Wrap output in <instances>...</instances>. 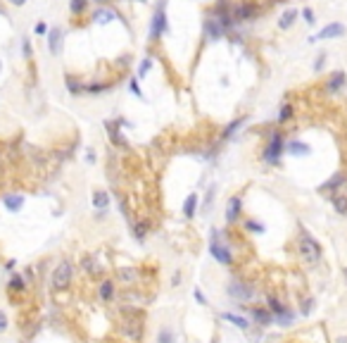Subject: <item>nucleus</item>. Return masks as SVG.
Wrapping results in <instances>:
<instances>
[{
  "instance_id": "f257e3e1",
  "label": "nucleus",
  "mask_w": 347,
  "mask_h": 343,
  "mask_svg": "<svg viewBox=\"0 0 347 343\" xmlns=\"http://www.w3.org/2000/svg\"><path fill=\"white\" fill-rule=\"evenodd\" d=\"M295 248H297V255L302 258V262H307V265H316V262H321V258H323L321 243L305 229V227H300V236H297V246Z\"/></svg>"
},
{
  "instance_id": "f03ea898",
  "label": "nucleus",
  "mask_w": 347,
  "mask_h": 343,
  "mask_svg": "<svg viewBox=\"0 0 347 343\" xmlns=\"http://www.w3.org/2000/svg\"><path fill=\"white\" fill-rule=\"evenodd\" d=\"M71 281H74V262L69 258H62L50 272V288L55 293H60V291H67Z\"/></svg>"
},
{
  "instance_id": "7ed1b4c3",
  "label": "nucleus",
  "mask_w": 347,
  "mask_h": 343,
  "mask_svg": "<svg viewBox=\"0 0 347 343\" xmlns=\"http://www.w3.org/2000/svg\"><path fill=\"white\" fill-rule=\"evenodd\" d=\"M209 255H212L219 265H224V267H233V262H236L233 253H231V248L224 243V236L216 231V229H212V238H209Z\"/></svg>"
},
{
  "instance_id": "20e7f679",
  "label": "nucleus",
  "mask_w": 347,
  "mask_h": 343,
  "mask_svg": "<svg viewBox=\"0 0 347 343\" xmlns=\"http://www.w3.org/2000/svg\"><path fill=\"white\" fill-rule=\"evenodd\" d=\"M283 152H285V138L280 131H271L269 134V143L264 152H262V157H264V162L269 165H278L280 157H283Z\"/></svg>"
},
{
  "instance_id": "39448f33",
  "label": "nucleus",
  "mask_w": 347,
  "mask_h": 343,
  "mask_svg": "<svg viewBox=\"0 0 347 343\" xmlns=\"http://www.w3.org/2000/svg\"><path fill=\"white\" fill-rule=\"evenodd\" d=\"M254 293H257V291H254L252 284L243 281V279H238V276L228 279V284H226V296L236 298L238 303H247V301H252Z\"/></svg>"
},
{
  "instance_id": "423d86ee",
  "label": "nucleus",
  "mask_w": 347,
  "mask_h": 343,
  "mask_svg": "<svg viewBox=\"0 0 347 343\" xmlns=\"http://www.w3.org/2000/svg\"><path fill=\"white\" fill-rule=\"evenodd\" d=\"M167 0H157V7H155V14H152V22H150V38L157 41L162 34L169 31V22H167Z\"/></svg>"
},
{
  "instance_id": "0eeeda50",
  "label": "nucleus",
  "mask_w": 347,
  "mask_h": 343,
  "mask_svg": "<svg viewBox=\"0 0 347 343\" xmlns=\"http://www.w3.org/2000/svg\"><path fill=\"white\" fill-rule=\"evenodd\" d=\"M247 312H250L252 324H257V327H271V324H276V317L269 312L267 305H254V307H250Z\"/></svg>"
},
{
  "instance_id": "6e6552de",
  "label": "nucleus",
  "mask_w": 347,
  "mask_h": 343,
  "mask_svg": "<svg viewBox=\"0 0 347 343\" xmlns=\"http://www.w3.org/2000/svg\"><path fill=\"white\" fill-rule=\"evenodd\" d=\"M224 217H226V224L228 227H233L236 222L243 217V198L236 193V195H231L226 203V212H224Z\"/></svg>"
},
{
  "instance_id": "1a4fd4ad",
  "label": "nucleus",
  "mask_w": 347,
  "mask_h": 343,
  "mask_svg": "<svg viewBox=\"0 0 347 343\" xmlns=\"http://www.w3.org/2000/svg\"><path fill=\"white\" fill-rule=\"evenodd\" d=\"M347 184V174L345 172H335L328 181H323L319 186V193H328V195H338V191H343Z\"/></svg>"
},
{
  "instance_id": "9d476101",
  "label": "nucleus",
  "mask_w": 347,
  "mask_h": 343,
  "mask_svg": "<svg viewBox=\"0 0 347 343\" xmlns=\"http://www.w3.org/2000/svg\"><path fill=\"white\" fill-rule=\"evenodd\" d=\"M340 36H345V24H340V22H331V24H326V27L321 29L316 36H312L309 41H331V38H340Z\"/></svg>"
},
{
  "instance_id": "9b49d317",
  "label": "nucleus",
  "mask_w": 347,
  "mask_h": 343,
  "mask_svg": "<svg viewBox=\"0 0 347 343\" xmlns=\"http://www.w3.org/2000/svg\"><path fill=\"white\" fill-rule=\"evenodd\" d=\"M98 298L103 303H112L117 298V281H112V279H103L100 284H98Z\"/></svg>"
},
{
  "instance_id": "f8f14e48",
  "label": "nucleus",
  "mask_w": 347,
  "mask_h": 343,
  "mask_svg": "<svg viewBox=\"0 0 347 343\" xmlns=\"http://www.w3.org/2000/svg\"><path fill=\"white\" fill-rule=\"evenodd\" d=\"M181 210H183V217H186V220H193V217L198 215V210H200V195H198V191L188 193Z\"/></svg>"
},
{
  "instance_id": "ddd939ff",
  "label": "nucleus",
  "mask_w": 347,
  "mask_h": 343,
  "mask_svg": "<svg viewBox=\"0 0 347 343\" xmlns=\"http://www.w3.org/2000/svg\"><path fill=\"white\" fill-rule=\"evenodd\" d=\"M79 267L86 272V274H91V276H98L100 272H103V267H100V262H98V255H91V253H86V255L81 258Z\"/></svg>"
},
{
  "instance_id": "4468645a",
  "label": "nucleus",
  "mask_w": 347,
  "mask_h": 343,
  "mask_svg": "<svg viewBox=\"0 0 347 343\" xmlns=\"http://www.w3.org/2000/svg\"><path fill=\"white\" fill-rule=\"evenodd\" d=\"M155 343H178V334L172 324H160V329L155 331Z\"/></svg>"
},
{
  "instance_id": "2eb2a0df",
  "label": "nucleus",
  "mask_w": 347,
  "mask_h": 343,
  "mask_svg": "<svg viewBox=\"0 0 347 343\" xmlns=\"http://www.w3.org/2000/svg\"><path fill=\"white\" fill-rule=\"evenodd\" d=\"M105 129H107V134H109V141H112L117 148H124V151L129 148V141L124 138V134L119 131V126H117V124H114V122H105Z\"/></svg>"
},
{
  "instance_id": "dca6fc26",
  "label": "nucleus",
  "mask_w": 347,
  "mask_h": 343,
  "mask_svg": "<svg viewBox=\"0 0 347 343\" xmlns=\"http://www.w3.org/2000/svg\"><path fill=\"white\" fill-rule=\"evenodd\" d=\"M2 205L7 212H19L24 207V195L22 193H5L2 195Z\"/></svg>"
},
{
  "instance_id": "f3484780",
  "label": "nucleus",
  "mask_w": 347,
  "mask_h": 343,
  "mask_svg": "<svg viewBox=\"0 0 347 343\" xmlns=\"http://www.w3.org/2000/svg\"><path fill=\"white\" fill-rule=\"evenodd\" d=\"M117 281L119 284H124V286H134L136 281H138V269L136 267H119L117 269Z\"/></svg>"
},
{
  "instance_id": "a211bd4d",
  "label": "nucleus",
  "mask_w": 347,
  "mask_h": 343,
  "mask_svg": "<svg viewBox=\"0 0 347 343\" xmlns=\"http://www.w3.org/2000/svg\"><path fill=\"white\" fill-rule=\"evenodd\" d=\"M91 203H93L95 212H107L109 210V193L103 191V189H95L93 195H91Z\"/></svg>"
},
{
  "instance_id": "6ab92c4d",
  "label": "nucleus",
  "mask_w": 347,
  "mask_h": 343,
  "mask_svg": "<svg viewBox=\"0 0 347 343\" xmlns=\"http://www.w3.org/2000/svg\"><path fill=\"white\" fill-rule=\"evenodd\" d=\"M27 288H29V281L22 274H12V276H10V281H7V293H10V296L27 293Z\"/></svg>"
},
{
  "instance_id": "aec40b11",
  "label": "nucleus",
  "mask_w": 347,
  "mask_h": 343,
  "mask_svg": "<svg viewBox=\"0 0 347 343\" xmlns=\"http://www.w3.org/2000/svg\"><path fill=\"white\" fill-rule=\"evenodd\" d=\"M345 83H347L345 72H333V74L326 79V91H328V93H338L340 88H345Z\"/></svg>"
},
{
  "instance_id": "412c9836",
  "label": "nucleus",
  "mask_w": 347,
  "mask_h": 343,
  "mask_svg": "<svg viewBox=\"0 0 347 343\" xmlns=\"http://www.w3.org/2000/svg\"><path fill=\"white\" fill-rule=\"evenodd\" d=\"M285 152H290L295 157H305L312 152L307 143H302V141H297V138H290V141H285Z\"/></svg>"
},
{
  "instance_id": "4be33fe9",
  "label": "nucleus",
  "mask_w": 347,
  "mask_h": 343,
  "mask_svg": "<svg viewBox=\"0 0 347 343\" xmlns=\"http://www.w3.org/2000/svg\"><path fill=\"white\" fill-rule=\"evenodd\" d=\"M48 50H50L53 57L60 55V50H62V31L60 29H50L48 31Z\"/></svg>"
},
{
  "instance_id": "5701e85b",
  "label": "nucleus",
  "mask_w": 347,
  "mask_h": 343,
  "mask_svg": "<svg viewBox=\"0 0 347 343\" xmlns=\"http://www.w3.org/2000/svg\"><path fill=\"white\" fill-rule=\"evenodd\" d=\"M221 319L224 322H228V324H233V327H238V329L247 331L252 324H250V319L245 315H236V312H221Z\"/></svg>"
},
{
  "instance_id": "b1692460",
  "label": "nucleus",
  "mask_w": 347,
  "mask_h": 343,
  "mask_svg": "<svg viewBox=\"0 0 347 343\" xmlns=\"http://www.w3.org/2000/svg\"><path fill=\"white\" fill-rule=\"evenodd\" d=\"M205 31H207V36H209L212 41H216V38H221V36L226 34V29H224V24H221L219 19H214V17H209V19L205 22Z\"/></svg>"
},
{
  "instance_id": "393cba45",
  "label": "nucleus",
  "mask_w": 347,
  "mask_h": 343,
  "mask_svg": "<svg viewBox=\"0 0 347 343\" xmlns=\"http://www.w3.org/2000/svg\"><path fill=\"white\" fill-rule=\"evenodd\" d=\"M267 307H269V312H271V315H274V317L283 315V312L288 310V305H285V303L280 301V298H278V296H276V293H269V296H267Z\"/></svg>"
},
{
  "instance_id": "a878e982",
  "label": "nucleus",
  "mask_w": 347,
  "mask_h": 343,
  "mask_svg": "<svg viewBox=\"0 0 347 343\" xmlns=\"http://www.w3.org/2000/svg\"><path fill=\"white\" fill-rule=\"evenodd\" d=\"M112 19H119V14L114 12V10H107V7H98L93 14L95 24H109Z\"/></svg>"
},
{
  "instance_id": "bb28decb",
  "label": "nucleus",
  "mask_w": 347,
  "mask_h": 343,
  "mask_svg": "<svg viewBox=\"0 0 347 343\" xmlns=\"http://www.w3.org/2000/svg\"><path fill=\"white\" fill-rule=\"evenodd\" d=\"M65 86H67V91L71 96H81L83 93V83L76 74H65Z\"/></svg>"
},
{
  "instance_id": "cd10ccee",
  "label": "nucleus",
  "mask_w": 347,
  "mask_h": 343,
  "mask_svg": "<svg viewBox=\"0 0 347 343\" xmlns=\"http://www.w3.org/2000/svg\"><path fill=\"white\" fill-rule=\"evenodd\" d=\"M245 122H247V117H238V119H233L231 124H226V126H224V131H221V141L233 138V136H236V131H238V129H241Z\"/></svg>"
},
{
  "instance_id": "c85d7f7f",
  "label": "nucleus",
  "mask_w": 347,
  "mask_h": 343,
  "mask_svg": "<svg viewBox=\"0 0 347 343\" xmlns=\"http://www.w3.org/2000/svg\"><path fill=\"white\" fill-rule=\"evenodd\" d=\"M112 88V83H100V81H91L83 86V93H88V96H100V93H107Z\"/></svg>"
},
{
  "instance_id": "c756f323",
  "label": "nucleus",
  "mask_w": 347,
  "mask_h": 343,
  "mask_svg": "<svg viewBox=\"0 0 347 343\" xmlns=\"http://www.w3.org/2000/svg\"><path fill=\"white\" fill-rule=\"evenodd\" d=\"M147 231H150V222L147 220H140V222H134V238L136 241H143L147 236Z\"/></svg>"
},
{
  "instance_id": "7c9ffc66",
  "label": "nucleus",
  "mask_w": 347,
  "mask_h": 343,
  "mask_svg": "<svg viewBox=\"0 0 347 343\" xmlns=\"http://www.w3.org/2000/svg\"><path fill=\"white\" fill-rule=\"evenodd\" d=\"M243 229L247 233H264V222H259V220H254V217H250V220H245L243 222Z\"/></svg>"
},
{
  "instance_id": "2f4dec72",
  "label": "nucleus",
  "mask_w": 347,
  "mask_h": 343,
  "mask_svg": "<svg viewBox=\"0 0 347 343\" xmlns=\"http://www.w3.org/2000/svg\"><path fill=\"white\" fill-rule=\"evenodd\" d=\"M295 19H297V10H285V12L280 14V19H278V27L283 29V31H285V29H293Z\"/></svg>"
},
{
  "instance_id": "473e14b6",
  "label": "nucleus",
  "mask_w": 347,
  "mask_h": 343,
  "mask_svg": "<svg viewBox=\"0 0 347 343\" xmlns=\"http://www.w3.org/2000/svg\"><path fill=\"white\" fill-rule=\"evenodd\" d=\"M331 203H333V207H335V212H338V215H347V195H345V193L331 195Z\"/></svg>"
},
{
  "instance_id": "72a5a7b5",
  "label": "nucleus",
  "mask_w": 347,
  "mask_h": 343,
  "mask_svg": "<svg viewBox=\"0 0 347 343\" xmlns=\"http://www.w3.org/2000/svg\"><path fill=\"white\" fill-rule=\"evenodd\" d=\"M295 117V108L290 105V103H285V105H280V110H278V117H276V122L278 124H285V122H290Z\"/></svg>"
},
{
  "instance_id": "f704fd0d",
  "label": "nucleus",
  "mask_w": 347,
  "mask_h": 343,
  "mask_svg": "<svg viewBox=\"0 0 347 343\" xmlns=\"http://www.w3.org/2000/svg\"><path fill=\"white\" fill-rule=\"evenodd\" d=\"M88 10V0H69V12L74 14V17H79Z\"/></svg>"
},
{
  "instance_id": "c9c22d12",
  "label": "nucleus",
  "mask_w": 347,
  "mask_h": 343,
  "mask_svg": "<svg viewBox=\"0 0 347 343\" xmlns=\"http://www.w3.org/2000/svg\"><path fill=\"white\" fill-rule=\"evenodd\" d=\"M276 324H278V327H293V324H295V312L288 307L283 315L276 317Z\"/></svg>"
},
{
  "instance_id": "e433bc0d",
  "label": "nucleus",
  "mask_w": 347,
  "mask_h": 343,
  "mask_svg": "<svg viewBox=\"0 0 347 343\" xmlns=\"http://www.w3.org/2000/svg\"><path fill=\"white\" fill-rule=\"evenodd\" d=\"M150 67H152V60L150 57H145L143 62H140V67H138V74H136V79L140 81V79H145V74L150 72Z\"/></svg>"
},
{
  "instance_id": "4c0bfd02",
  "label": "nucleus",
  "mask_w": 347,
  "mask_h": 343,
  "mask_svg": "<svg viewBox=\"0 0 347 343\" xmlns=\"http://www.w3.org/2000/svg\"><path fill=\"white\" fill-rule=\"evenodd\" d=\"M129 88H131V93H134L136 98H140V100H143V91H140V83H138V79H136V76H131V81H129Z\"/></svg>"
},
{
  "instance_id": "58836bf2",
  "label": "nucleus",
  "mask_w": 347,
  "mask_h": 343,
  "mask_svg": "<svg viewBox=\"0 0 347 343\" xmlns=\"http://www.w3.org/2000/svg\"><path fill=\"white\" fill-rule=\"evenodd\" d=\"M300 310H302L305 317L312 315V310H314V298H302V307H300Z\"/></svg>"
},
{
  "instance_id": "ea45409f",
  "label": "nucleus",
  "mask_w": 347,
  "mask_h": 343,
  "mask_svg": "<svg viewBox=\"0 0 347 343\" xmlns=\"http://www.w3.org/2000/svg\"><path fill=\"white\" fill-rule=\"evenodd\" d=\"M22 50H24V57H27V60H31L34 50H31V41H29V38H22Z\"/></svg>"
},
{
  "instance_id": "a19ab883",
  "label": "nucleus",
  "mask_w": 347,
  "mask_h": 343,
  "mask_svg": "<svg viewBox=\"0 0 347 343\" xmlns=\"http://www.w3.org/2000/svg\"><path fill=\"white\" fill-rule=\"evenodd\" d=\"M7 329H10V319H7V315L0 310V334H5Z\"/></svg>"
},
{
  "instance_id": "79ce46f5",
  "label": "nucleus",
  "mask_w": 347,
  "mask_h": 343,
  "mask_svg": "<svg viewBox=\"0 0 347 343\" xmlns=\"http://www.w3.org/2000/svg\"><path fill=\"white\" fill-rule=\"evenodd\" d=\"M302 19H305L307 24H314V22H316V19H314V10H312V7H305V10H302Z\"/></svg>"
},
{
  "instance_id": "37998d69",
  "label": "nucleus",
  "mask_w": 347,
  "mask_h": 343,
  "mask_svg": "<svg viewBox=\"0 0 347 343\" xmlns=\"http://www.w3.org/2000/svg\"><path fill=\"white\" fill-rule=\"evenodd\" d=\"M212 200H214V189H209V191H207V198H205V203H202V212H207V210H209V205H212Z\"/></svg>"
},
{
  "instance_id": "c03bdc74",
  "label": "nucleus",
  "mask_w": 347,
  "mask_h": 343,
  "mask_svg": "<svg viewBox=\"0 0 347 343\" xmlns=\"http://www.w3.org/2000/svg\"><path fill=\"white\" fill-rule=\"evenodd\" d=\"M193 296H195V301L200 303V305H207V298H205V293H202V291H200L198 286L193 288Z\"/></svg>"
},
{
  "instance_id": "a18cd8bd",
  "label": "nucleus",
  "mask_w": 347,
  "mask_h": 343,
  "mask_svg": "<svg viewBox=\"0 0 347 343\" xmlns=\"http://www.w3.org/2000/svg\"><path fill=\"white\" fill-rule=\"evenodd\" d=\"M323 65H326V55L321 53V55H316V62H314V72H321V69H323Z\"/></svg>"
},
{
  "instance_id": "49530a36",
  "label": "nucleus",
  "mask_w": 347,
  "mask_h": 343,
  "mask_svg": "<svg viewBox=\"0 0 347 343\" xmlns=\"http://www.w3.org/2000/svg\"><path fill=\"white\" fill-rule=\"evenodd\" d=\"M181 279H183V272H181V269H176V272H174V276H172V286H174V288H178Z\"/></svg>"
},
{
  "instance_id": "de8ad7c7",
  "label": "nucleus",
  "mask_w": 347,
  "mask_h": 343,
  "mask_svg": "<svg viewBox=\"0 0 347 343\" xmlns=\"http://www.w3.org/2000/svg\"><path fill=\"white\" fill-rule=\"evenodd\" d=\"M34 31H36L38 36H43V34H48V24H45V22H38V24L34 27Z\"/></svg>"
},
{
  "instance_id": "09e8293b",
  "label": "nucleus",
  "mask_w": 347,
  "mask_h": 343,
  "mask_svg": "<svg viewBox=\"0 0 347 343\" xmlns=\"http://www.w3.org/2000/svg\"><path fill=\"white\" fill-rule=\"evenodd\" d=\"M5 2H7L10 7H24V5H27L29 0H5Z\"/></svg>"
},
{
  "instance_id": "8fccbe9b",
  "label": "nucleus",
  "mask_w": 347,
  "mask_h": 343,
  "mask_svg": "<svg viewBox=\"0 0 347 343\" xmlns=\"http://www.w3.org/2000/svg\"><path fill=\"white\" fill-rule=\"evenodd\" d=\"M24 279H27V281H31V279H34V269H31V267H27V269H24Z\"/></svg>"
},
{
  "instance_id": "3c124183",
  "label": "nucleus",
  "mask_w": 347,
  "mask_h": 343,
  "mask_svg": "<svg viewBox=\"0 0 347 343\" xmlns=\"http://www.w3.org/2000/svg\"><path fill=\"white\" fill-rule=\"evenodd\" d=\"M86 162H88V165H93V162H95V155H93V151H88V152H86Z\"/></svg>"
},
{
  "instance_id": "603ef678",
  "label": "nucleus",
  "mask_w": 347,
  "mask_h": 343,
  "mask_svg": "<svg viewBox=\"0 0 347 343\" xmlns=\"http://www.w3.org/2000/svg\"><path fill=\"white\" fill-rule=\"evenodd\" d=\"M14 265H17V262H14V260H7V262H5V269H7V272H12V269H14Z\"/></svg>"
},
{
  "instance_id": "864d4df0",
  "label": "nucleus",
  "mask_w": 347,
  "mask_h": 343,
  "mask_svg": "<svg viewBox=\"0 0 347 343\" xmlns=\"http://www.w3.org/2000/svg\"><path fill=\"white\" fill-rule=\"evenodd\" d=\"M338 343H347V336H338Z\"/></svg>"
},
{
  "instance_id": "5fc2aeb1",
  "label": "nucleus",
  "mask_w": 347,
  "mask_h": 343,
  "mask_svg": "<svg viewBox=\"0 0 347 343\" xmlns=\"http://www.w3.org/2000/svg\"><path fill=\"white\" fill-rule=\"evenodd\" d=\"M98 5H107V2H112V0H95Z\"/></svg>"
},
{
  "instance_id": "6e6d98bb",
  "label": "nucleus",
  "mask_w": 347,
  "mask_h": 343,
  "mask_svg": "<svg viewBox=\"0 0 347 343\" xmlns=\"http://www.w3.org/2000/svg\"><path fill=\"white\" fill-rule=\"evenodd\" d=\"M209 343H219V336H212V341Z\"/></svg>"
},
{
  "instance_id": "4d7b16f0",
  "label": "nucleus",
  "mask_w": 347,
  "mask_h": 343,
  "mask_svg": "<svg viewBox=\"0 0 347 343\" xmlns=\"http://www.w3.org/2000/svg\"><path fill=\"white\" fill-rule=\"evenodd\" d=\"M343 276H345V279H347V267H345V269H343Z\"/></svg>"
},
{
  "instance_id": "13d9d810",
  "label": "nucleus",
  "mask_w": 347,
  "mask_h": 343,
  "mask_svg": "<svg viewBox=\"0 0 347 343\" xmlns=\"http://www.w3.org/2000/svg\"><path fill=\"white\" fill-rule=\"evenodd\" d=\"M0 72H2V62H0Z\"/></svg>"
},
{
  "instance_id": "bf43d9fd",
  "label": "nucleus",
  "mask_w": 347,
  "mask_h": 343,
  "mask_svg": "<svg viewBox=\"0 0 347 343\" xmlns=\"http://www.w3.org/2000/svg\"><path fill=\"white\" fill-rule=\"evenodd\" d=\"M138 2H145V0H138Z\"/></svg>"
},
{
  "instance_id": "052dcab7",
  "label": "nucleus",
  "mask_w": 347,
  "mask_h": 343,
  "mask_svg": "<svg viewBox=\"0 0 347 343\" xmlns=\"http://www.w3.org/2000/svg\"><path fill=\"white\" fill-rule=\"evenodd\" d=\"M0 151H2V148H0Z\"/></svg>"
}]
</instances>
